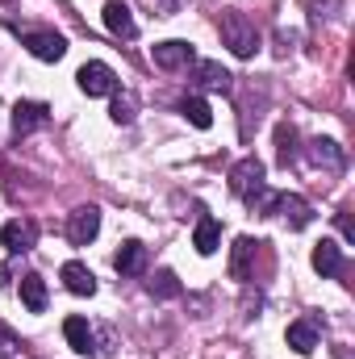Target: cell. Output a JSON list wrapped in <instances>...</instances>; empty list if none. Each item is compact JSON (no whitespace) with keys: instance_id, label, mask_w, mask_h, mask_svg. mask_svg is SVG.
I'll return each mask as SVG.
<instances>
[{"instance_id":"1","label":"cell","mask_w":355,"mask_h":359,"mask_svg":"<svg viewBox=\"0 0 355 359\" xmlns=\"http://www.w3.org/2000/svg\"><path fill=\"white\" fill-rule=\"evenodd\" d=\"M217 34H222V46H230V55H239V59H251L260 50V29L247 13H222Z\"/></svg>"},{"instance_id":"2","label":"cell","mask_w":355,"mask_h":359,"mask_svg":"<svg viewBox=\"0 0 355 359\" xmlns=\"http://www.w3.org/2000/svg\"><path fill=\"white\" fill-rule=\"evenodd\" d=\"M267 168L264 159H255V155H247V159H239L234 168H230V192L234 196H243V201H251L260 188H267Z\"/></svg>"},{"instance_id":"3","label":"cell","mask_w":355,"mask_h":359,"mask_svg":"<svg viewBox=\"0 0 355 359\" xmlns=\"http://www.w3.org/2000/svg\"><path fill=\"white\" fill-rule=\"evenodd\" d=\"M21 46H25L34 59H42V63H59V59L67 55V38L55 34V29H25V34H21Z\"/></svg>"},{"instance_id":"4","label":"cell","mask_w":355,"mask_h":359,"mask_svg":"<svg viewBox=\"0 0 355 359\" xmlns=\"http://www.w3.org/2000/svg\"><path fill=\"white\" fill-rule=\"evenodd\" d=\"M76 84H80V92L84 96H113L117 92V72L109 67V63H84L80 72H76Z\"/></svg>"},{"instance_id":"5","label":"cell","mask_w":355,"mask_h":359,"mask_svg":"<svg viewBox=\"0 0 355 359\" xmlns=\"http://www.w3.org/2000/svg\"><path fill=\"white\" fill-rule=\"evenodd\" d=\"M0 243H4L8 255H25V251H34V243H38V222H34V217H13V222H4Z\"/></svg>"},{"instance_id":"6","label":"cell","mask_w":355,"mask_h":359,"mask_svg":"<svg viewBox=\"0 0 355 359\" xmlns=\"http://www.w3.org/2000/svg\"><path fill=\"white\" fill-rule=\"evenodd\" d=\"M272 213H280V217L288 222V230H305V226L314 222V209H309V201H305V196H297V192H276V201H272Z\"/></svg>"},{"instance_id":"7","label":"cell","mask_w":355,"mask_h":359,"mask_svg":"<svg viewBox=\"0 0 355 359\" xmlns=\"http://www.w3.org/2000/svg\"><path fill=\"white\" fill-rule=\"evenodd\" d=\"M151 59H155V67H163V72H180V67L196 63V50H192V42H184V38H168V42H159V46L151 50Z\"/></svg>"},{"instance_id":"8","label":"cell","mask_w":355,"mask_h":359,"mask_svg":"<svg viewBox=\"0 0 355 359\" xmlns=\"http://www.w3.org/2000/svg\"><path fill=\"white\" fill-rule=\"evenodd\" d=\"M96 234H100V209H96V205H80V209L67 217V238H72V247H88Z\"/></svg>"},{"instance_id":"9","label":"cell","mask_w":355,"mask_h":359,"mask_svg":"<svg viewBox=\"0 0 355 359\" xmlns=\"http://www.w3.org/2000/svg\"><path fill=\"white\" fill-rule=\"evenodd\" d=\"M46 121H51V104H42V100H17L13 104V130H17V138L42 130Z\"/></svg>"},{"instance_id":"10","label":"cell","mask_w":355,"mask_h":359,"mask_svg":"<svg viewBox=\"0 0 355 359\" xmlns=\"http://www.w3.org/2000/svg\"><path fill=\"white\" fill-rule=\"evenodd\" d=\"M305 155H309V163H314V168H322L326 176L343 172V163H347L343 147H339V142H330V138H314V142L305 147Z\"/></svg>"},{"instance_id":"11","label":"cell","mask_w":355,"mask_h":359,"mask_svg":"<svg viewBox=\"0 0 355 359\" xmlns=\"http://www.w3.org/2000/svg\"><path fill=\"white\" fill-rule=\"evenodd\" d=\"M192 80H196V88H205V92H230L234 88V76L222 63H213V59H196L192 63Z\"/></svg>"},{"instance_id":"12","label":"cell","mask_w":355,"mask_h":359,"mask_svg":"<svg viewBox=\"0 0 355 359\" xmlns=\"http://www.w3.org/2000/svg\"><path fill=\"white\" fill-rule=\"evenodd\" d=\"M105 29L113 34V38H138V21L130 17V4H121V0H109L105 4Z\"/></svg>"},{"instance_id":"13","label":"cell","mask_w":355,"mask_h":359,"mask_svg":"<svg viewBox=\"0 0 355 359\" xmlns=\"http://www.w3.org/2000/svg\"><path fill=\"white\" fill-rule=\"evenodd\" d=\"M284 343H288L297 355H309V351L318 347V322H314V318L288 322V330H284Z\"/></svg>"},{"instance_id":"14","label":"cell","mask_w":355,"mask_h":359,"mask_svg":"<svg viewBox=\"0 0 355 359\" xmlns=\"http://www.w3.org/2000/svg\"><path fill=\"white\" fill-rule=\"evenodd\" d=\"M309 264H314L318 276H339V271H343V247H339L335 238H322V243L314 247Z\"/></svg>"},{"instance_id":"15","label":"cell","mask_w":355,"mask_h":359,"mask_svg":"<svg viewBox=\"0 0 355 359\" xmlns=\"http://www.w3.org/2000/svg\"><path fill=\"white\" fill-rule=\"evenodd\" d=\"M113 268L121 271V276H142V271H147V247H142L138 238L121 243V251L113 255Z\"/></svg>"},{"instance_id":"16","label":"cell","mask_w":355,"mask_h":359,"mask_svg":"<svg viewBox=\"0 0 355 359\" xmlns=\"http://www.w3.org/2000/svg\"><path fill=\"white\" fill-rule=\"evenodd\" d=\"M63 284H67V292H76V297H92L96 292V276L88 271V264H80V259H72V264H63Z\"/></svg>"},{"instance_id":"17","label":"cell","mask_w":355,"mask_h":359,"mask_svg":"<svg viewBox=\"0 0 355 359\" xmlns=\"http://www.w3.org/2000/svg\"><path fill=\"white\" fill-rule=\"evenodd\" d=\"M63 334H67V347L80 351V355H96V334L84 318H67L63 322Z\"/></svg>"},{"instance_id":"18","label":"cell","mask_w":355,"mask_h":359,"mask_svg":"<svg viewBox=\"0 0 355 359\" xmlns=\"http://www.w3.org/2000/svg\"><path fill=\"white\" fill-rule=\"evenodd\" d=\"M21 305L29 313H46V280L38 271H25L21 276Z\"/></svg>"},{"instance_id":"19","label":"cell","mask_w":355,"mask_h":359,"mask_svg":"<svg viewBox=\"0 0 355 359\" xmlns=\"http://www.w3.org/2000/svg\"><path fill=\"white\" fill-rule=\"evenodd\" d=\"M217 243H222V222H217V217H201L196 230H192V247H196V255H213Z\"/></svg>"},{"instance_id":"20","label":"cell","mask_w":355,"mask_h":359,"mask_svg":"<svg viewBox=\"0 0 355 359\" xmlns=\"http://www.w3.org/2000/svg\"><path fill=\"white\" fill-rule=\"evenodd\" d=\"M255 251H260V243L247 238V234L234 243V255H230V276H234V280H251V259H255Z\"/></svg>"},{"instance_id":"21","label":"cell","mask_w":355,"mask_h":359,"mask_svg":"<svg viewBox=\"0 0 355 359\" xmlns=\"http://www.w3.org/2000/svg\"><path fill=\"white\" fill-rule=\"evenodd\" d=\"M276 163H280V168L297 163V130H293L288 121L276 126Z\"/></svg>"},{"instance_id":"22","label":"cell","mask_w":355,"mask_h":359,"mask_svg":"<svg viewBox=\"0 0 355 359\" xmlns=\"http://www.w3.org/2000/svg\"><path fill=\"white\" fill-rule=\"evenodd\" d=\"M147 292L151 297H159V301H172V297H180V280L172 268H159L151 280H147Z\"/></svg>"},{"instance_id":"23","label":"cell","mask_w":355,"mask_h":359,"mask_svg":"<svg viewBox=\"0 0 355 359\" xmlns=\"http://www.w3.org/2000/svg\"><path fill=\"white\" fill-rule=\"evenodd\" d=\"M180 113H184L196 130H209V126H213V113H209V104H205L201 96H184V100H180Z\"/></svg>"},{"instance_id":"24","label":"cell","mask_w":355,"mask_h":359,"mask_svg":"<svg viewBox=\"0 0 355 359\" xmlns=\"http://www.w3.org/2000/svg\"><path fill=\"white\" fill-rule=\"evenodd\" d=\"M109 117H113L117 126H130V121H134V96H117V92H113V104H109Z\"/></svg>"},{"instance_id":"25","label":"cell","mask_w":355,"mask_h":359,"mask_svg":"<svg viewBox=\"0 0 355 359\" xmlns=\"http://www.w3.org/2000/svg\"><path fill=\"white\" fill-rule=\"evenodd\" d=\"M339 230H343V238H347V243H355V222L347 217V213H339Z\"/></svg>"},{"instance_id":"26","label":"cell","mask_w":355,"mask_h":359,"mask_svg":"<svg viewBox=\"0 0 355 359\" xmlns=\"http://www.w3.org/2000/svg\"><path fill=\"white\" fill-rule=\"evenodd\" d=\"M180 8V0H163V13H176Z\"/></svg>"}]
</instances>
